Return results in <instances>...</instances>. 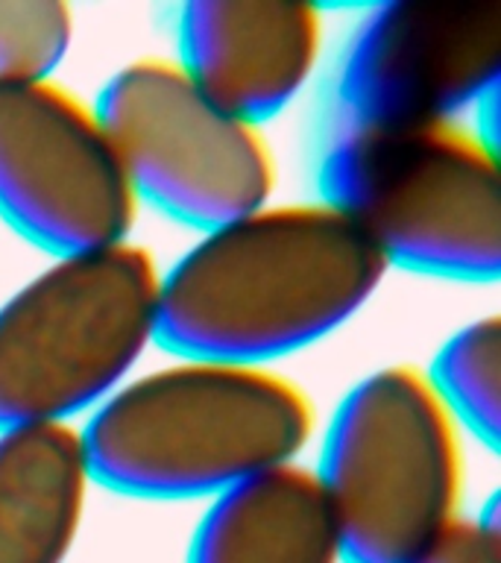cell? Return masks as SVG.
Wrapping results in <instances>:
<instances>
[{"label": "cell", "instance_id": "obj_1", "mask_svg": "<svg viewBox=\"0 0 501 563\" xmlns=\"http://www.w3.org/2000/svg\"><path fill=\"white\" fill-rule=\"evenodd\" d=\"M387 271L325 200H270L205 229L162 271L158 343L174 355L272 367L349 323Z\"/></svg>", "mask_w": 501, "mask_h": 563}, {"label": "cell", "instance_id": "obj_2", "mask_svg": "<svg viewBox=\"0 0 501 563\" xmlns=\"http://www.w3.org/2000/svg\"><path fill=\"white\" fill-rule=\"evenodd\" d=\"M316 408L267 364L174 355L126 378L82 429L94 484L153 501L214 499L270 466L299 461Z\"/></svg>", "mask_w": 501, "mask_h": 563}, {"label": "cell", "instance_id": "obj_3", "mask_svg": "<svg viewBox=\"0 0 501 563\" xmlns=\"http://www.w3.org/2000/svg\"><path fill=\"white\" fill-rule=\"evenodd\" d=\"M320 200L364 232L387 267L492 285L501 273L496 141L464 121L337 123Z\"/></svg>", "mask_w": 501, "mask_h": 563}, {"label": "cell", "instance_id": "obj_4", "mask_svg": "<svg viewBox=\"0 0 501 563\" xmlns=\"http://www.w3.org/2000/svg\"><path fill=\"white\" fill-rule=\"evenodd\" d=\"M464 429L416 364H387L343 394L314 466L343 563H420L464 517Z\"/></svg>", "mask_w": 501, "mask_h": 563}, {"label": "cell", "instance_id": "obj_5", "mask_svg": "<svg viewBox=\"0 0 501 563\" xmlns=\"http://www.w3.org/2000/svg\"><path fill=\"white\" fill-rule=\"evenodd\" d=\"M158 297L135 241L53 255L0 306V431L94 413L158 343Z\"/></svg>", "mask_w": 501, "mask_h": 563}, {"label": "cell", "instance_id": "obj_6", "mask_svg": "<svg viewBox=\"0 0 501 563\" xmlns=\"http://www.w3.org/2000/svg\"><path fill=\"white\" fill-rule=\"evenodd\" d=\"M94 106L138 202L205 232L272 200L279 167L261 126L218 106L174 56H141Z\"/></svg>", "mask_w": 501, "mask_h": 563}, {"label": "cell", "instance_id": "obj_7", "mask_svg": "<svg viewBox=\"0 0 501 563\" xmlns=\"http://www.w3.org/2000/svg\"><path fill=\"white\" fill-rule=\"evenodd\" d=\"M132 188L94 100L56 77L0 82V218L51 255L132 241Z\"/></svg>", "mask_w": 501, "mask_h": 563}, {"label": "cell", "instance_id": "obj_8", "mask_svg": "<svg viewBox=\"0 0 501 563\" xmlns=\"http://www.w3.org/2000/svg\"><path fill=\"white\" fill-rule=\"evenodd\" d=\"M501 79V0H396L360 18L343 47L337 123L457 121Z\"/></svg>", "mask_w": 501, "mask_h": 563}, {"label": "cell", "instance_id": "obj_9", "mask_svg": "<svg viewBox=\"0 0 501 563\" xmlns=\"http://www.w3.org/2000/svg\"><path fill=\"white\" fill-rule=\"evenodd\" d=\"M323 44V9L311 3L193 0L176 18L174 59L214 103L264 126L302 95Z\"/></svg>", "mask_w": 501, "mask_h": 563}, {"label": "cell", "instance_id": "obj_10", "mask_svg": "<svg viewBox=\"0 0 501 563\" xmlns=\"http://www.w3.org/2000/svg\"><path fill=\"white\" fill-rule=\"evenodd\" d=\"M185 563H343L314 466H270L209 499Z\"/></svg>", "mask_w": 501, "mask_h": 563}, {"label": "cell", "instance_id": "obj_11", "mask_svg": "<svg viewBox=\"0 0 501 563\" xmlns=\"http://www.w3.org/2000/svg\"><path fill=\"white\" fill-rule=\"evenodd\" d=\"M94 475L77 422L0 431V563H65Z\"/></svg>", "mask_w": 501, "mask_h": 563}, {"label": "cell", "instance_id": "obj_12", "mask_svg": "<svg viewBox=\"0 0 501 563\" xmlns=\"http://www.w3.org/2000/svg\"><path fill=\"white\" fill-rule=\"evenodd\" d=\"M425 373L466 438L496 452L501 434L499 317H478L448 334Z\"/></svg>", "mask_w": 501, "mask_h": 563}, {"label": "cell", "instance_id": "obj_13", "mask_svg": "<svg viewBox=\"0 0 501 563\" xmlns=\"http://www.w3.org/2000/svg\"><path fill=\"white\" fill-rule=\"evenodd\" d=\"M77 35L62 0H0V82L56 77Z\"/></svg>", "mask_w": 501, "mask_h": 563}, {"label": "cell", "instance_id": "obj_14", "mask_svg": "<svg viewBox=\"0 0 501 563\" xmlns=\"http://www.w3.org/2000/svg\"><path fill=\"white\" fill-rule=\"evenodd\" d=\"M420 563H501V526L496 499L475 517L464 514Z\"/></svg>", "mask_w": 501, "mask_h": 563}]
</instances>
